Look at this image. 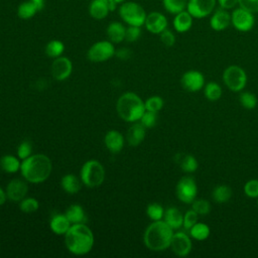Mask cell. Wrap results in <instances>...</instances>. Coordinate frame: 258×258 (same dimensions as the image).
<instances>
[{"label":"cell","instance_id":"1","mask_svg":"<svg viewBox=\"0 0 258 258\" xmlns=\"http://www.w3.org/2000/svg\"><path fill=\"white\" fill-rule=\"evenodd\" d=\"M94 242V234L85 223L72 224L64 234V244L68 251L77 256L88 254L93 249Z\"/></svg>","mask_w":258,"mask_h":258},{"label":"cell","instance_id":"2","mask_svg":"<svg viewBox=\"0 0 258 258\" xmlns=\"http://www.w3.org/2000/svg\"><path fill=\"white\" fill-rule=\"evenodd\" d=\"M52 171V163L48 156L36 153L21 161L20 172L22 177L30 183L45 181Z\"/></svg>","mask_w":258,"mask_h":258},{"label":"cell","instance_id":"3","mask_svg":"<svg viewBox=\"0 0 258 258\" xmlns=\"http://www.w3.org/2000/svg\"><path fill=\"white\" fill-rule=\"evenodd\" d=\"M173 233V230L163 220L152 221L144 231V245L154 252L164 251L169 248Z\"/></svg>","mask_w":258,"mask_h":258},{"label":"cell","instance_id":"4","mask_svg":"<svg viewBox=\"0 0 258 258\" xmlns=\"http://www.w3.org/2000/svg\"><path fill=\"white\" fill-rule=\"evenodd\" d=\"M116 110L119 117L129 123L139 121L146 111L144 101L133 92L124 93L119 97Z\"/></svg>","mask_w":258,"mask_h":258},{"label":"cell","instance_id":"5","mask_svg":"<svg viewBox=\"0 0 258 258\" xmlns=\"http://www.w3.org/2000/svg\"><path fill=\"white\" fill-rule=\"evenodd\" d=\"M80 178L87 187H98L104 182L105 168L99 160L89 159L82 165Z\"/></svg>","mask_w":258,"mask_h":258},{"label":"cell","instance_id":"6","mask_svg":"<svg viewBox=\"0 0 258 258\" xmlns=\"http://www.w3.org/2000/svg\"><path fill=\"white\" fill-rule=\"evenodd\" d=\"M119 16L124 23L133 26H143L146 18L145 9L137 2L124 1L118 8Z\"/></svg>","mask_w":258,"mask_h":258},{"label":"cell","instance_id":"7","mask_svg":"<svg viewBox=\"0 0 258 258\" xmlns=\"http://www.w3.org/2000/svg\"><path fill=\"white\" fill-rule=\"evenodd\" d=\"M225 86L234 93L242 92L247 85V74L244 69L237 64L227 67L222 75Z\"/></svg>","mask_w":258,"mask_h":258},{"label":"cell","instance_id":"8","mask_svg":"<svg viewBox=\"0 0 258 258\" xmlns=\"http://www.w3.org/2000/svg\"><path fill=\"white\" fill-rule=\"evenodd\" d=\"M176 198L183 204H191L198 195V184L190 175H184L179 178L175 185Z\"/></svg>","mask_w":258,"mask_h":258},{"label":"cell","instance_id":"9","mask_svg":"<svg viewBox=\"0 0 258 258\" xmlns=\"http://www.w3.org/2000/svg\"><path fill=\"white\" fill-rule=\"evenodd\" d=\"M114 43L110 40H100L90 46L87 57L93 62H103L115 55Z\"/></svg>","mask_w":258,"mask_h":258},{"label":"cell","instance_id":"10","mask_svg":"<svg viewBox=\"0 0 258 258\" xmlns=\"http://www.w3.org/2000/svg\"><path fill=\"white\" fill-rule=\"evenodd\" d=\"M231 25L240 32H248L255 25L254 13L238 6L231 13Z\"/></svg>","mask_w":258,"mask_h":258},{"label":"cell","instance_id":"11","mask_svg":"<svg viewBox=\"0 0 258 258\" xmlns=\"http://www.w3.org/2000/svg\"><path fill=\"white\" fill-rule=\"evenodd\" d=\"M217 0H187L186 10L196 19L206 18L216 9Z\"/></svg>","mask_w":258,"mask_h":258},{"label":"cell","instance_id":"12","mask_svg":"<svg viewBox=\"0 0 258 258\" xmlns=\"http://www.w3.org/2000/svg\"><path fill=\"white\" fill-rule=\"evenodd\" d=\"M169 248L178 257L187 256L192 249L190 236L183 231H177L173 233Z\"/></svg>","mask_w":258,"mask_h":258},{"label":"cell","instance_id":"13","mask_svg":"<svg viewBox=\"0 0 258 258\" xmlns=\"http://www.w3.org/2000/svg\"><path fill=\"white\" fill-rule=\"evenodd\" d=\"M181 87L190 93H197L205 87V77L198 70H189L182 74L180 78Z\"/></svg>","mask_w":258,"mask_h":258},{"label":"cell","instance_id":"14","mask_svg":"<svg viewBox=\"0 0 258 258\" xmlns=\"http://www.w3.org/2000/svg\"><path fill=\"white\" fill-rule=\"evenodd\" d=\"M72 72L73 62L69 57L60 55L53 59L50 67V73L54 80L64 81L72 75Z\"/></svg>","mask_w":258,"mask_h":258},{"label":"cell","instance_id":"15","mask_svg":"<svg viewBox=\"0 0 258 258\" xmlns=\"http://www.w3.org/2000/svg\"><path fill=\"white\" fill-rule=\"evenodd\" d=\"M145 28L152 34H160L168 26L166 16L158 11H152L146 15Z\"/></svg>","mask_w":258,"mask_h":258},{"label":"cell","instance_id":"16","mask_svg":"<svg viewBox=\"0 0 258 258\" xmlns=\"http://www.w3.org/2000/svg\"><path fill=\"white\" fill-rule=\"evenodd\" d=\"M28 191V185L26 180L20 178L11 179L6 186V195L7 199L12 202H20L22 199L26 197Z\"/></svg>","mask_w":258,"mask_h":258},{"label":"cell","instance_id":"17","mask_svg":"<svg viewBox=\"0 0 258 258\" xmlns=\"http://www.w3.org/2000/svg\"><path fill=\"white\" fill-rule=\"evenodd\" d=\"M231 25V13L224 8H216L210 17V26L215 31H223Z\"/></svg>","mask_w":258,"mask_h":258},{"label":"cell","instance_id":"18","mask_svg":"<svg viewBox=\"0 0 258 258\" xmlns=\"http://www.w3.org/2000/svg\"><path fill=\"white\" fill-rule=\"evenodd\" d=\"M104 143L109 151L118 153L124 147V136L117 130H110L104 137Z\"/></svg>","mask_w":258,"mask_h":258},{"label":"cell","instance_id":"19","mask_svg":"<svg viewBox=\"0 0 258 258\" xmlns=\"http://www.w3.org/2000/svg\"><path fill=\"white\" fill-rule=\"evenodd\" d=\"M146 135V128L141 124L134 122L126 133V140L130 146H138L144 140Z\"/></svg>","mask_w":258,"mask_h":258},{"label":"cell","instance_id":"20","mask_svg":"<svg viewBox=\"0 0 258 258\" xmlns=\"http://www.w3.org/2000/svg\"><path fill=\"white\" fill-rule=\"evenodd\" d=\"M194 19L195 18L188 13L187 10H183L175 14L172 20V25L174 30L178 33L187 32L194 24Z\"/></svg>","mask_w":258,"mask_h":258},{"label":"cell","instance_id":"21","mask_svg":"<svg viewBox=\"0 0 258 258\" xmlns=\"http://www.w3.org/2000/svg\"><path fill=\"white\" fill-rule=\"evenodd\" d=\"M110 4L108 0H91L89 5V14L96 20L106 18L110 12Z\"/></svg>","mask_w":258,"mask_h":258},{"label":"cell","instance_id":"22","mask_svg":"<svg viewBox=\"0 0 258 258\" xmlns=\"http://www.w3.org/2000/svg\"><path fill=\"white\" fill-rule=\"evenodd\" d=\"M173 231L179 230L183 224V215L175 207H169L164 211L162 219Z\"/></svg>","mask_w":258,"mask_h":258},{"label":"cell","instance_id":"23","mask_svg":"<svg viewBox=\"0 0 258 258\" xmlns=\"http://www.w3.org/2000/svg\"><path fill=\"white\" fill-rule=\"evenodd\" d=\"M106 34L108 39L113 43H120L125 40L126 27L120 21H113L109 23L106 29Z\"/></svg>","mask_w":258,"mask_h":258},{"label":"cell","instance_id":"24","mask_svg":"<svg viewBox=\"0 0 258 258\" xmlns=\"http://www.w3.org/2000/svg\"><path fill=\"white\" fill-rule=\"evenodd\" d=\"M71 226L66 214H54L49 221V228L56 235H64Z\"/></svg>","mask_w":258,"mask_h":258},{"label":"cell","instance_id":"25","mask_svg":"<svg viewBox=\"0 0 258 258\" xmlns=\"http://www.w3.org/2000/svg\"><path fill=\"white\" fill-rule=\"evenodd\" d=\"M175 161L181 168V170L185 173H192L199 167V162L197 158L191 154L177 153L175 155Z\"/></svg>","mask_w":258,"mask_h":258},{"label":"cell","instance_id":"26","mask_svg":"<svg viewBox=\"0 0 258 258\" xmlns=\"http://www.w3.org/2000/svg\"><path fill=\"white\" fill-rule=\"evenodd\" d=\"M82 184L83 182L81 178H79L74 173H67L60 179V185L62 189L70 195L77 194L81 189Z\"/></svg>","mask_w":258,"mask_h":258},{"label":"cell","instance_id":"27","mask_svg":"<svg viewBox=\"0 0 258 258\" xmlns=\"http://www.w3.org/2000/svg\"><path fill=\"white\" fill-rule=\"evenodd\" d=\"M21 161L19 160V157L11 155V154H5L0 158V168L7 172V173H15L20 170Z\"/></svg>","mask_w":258,"mask_h":258},{"label":"cell","instance_id":"28","mask_svg":"<svg viewBox=\"0 0 258 258\" xmlns=\"http://www.w3.org/2000/svg\"><path fill=\"white\" fill-rule=\"evenodd\" d=\"M233 190L228 184L216 185L212 191V199L217 204H226L232 198Z\"/></svg>","mask_w":258,"mask_h":258},{"label":"cell","instance_id":"29","mask_svg":"<svg viewBox=\"0 0 258 258\" xmlns=\"http://www.w3.org/2000/svg\"><path fill=\"white\" fill-rule=\"evenodd\" d=\"M66 216L71 222V224H79V223H85L86 222V214L84 211V208L81 205L74 204L71 205L66 210Z\"/></svg>","mask_w":258,"mask_h":258},{"label":"cell","instance_id":"30","mask_svg":"<svg viewBox=\"0 0 258 258\" xmlns=\"http://www.w3.org/2000/svg\"><path fill=\"white\" fill-rule=\"evenodd\" d=\"M187 232L191 239H195L197 241H204L209 238L211 229L208 224L203 222H197Z\"/></svg>","mask_w":258,"mask_h":258},{"label":"cell","instance_id":"31","mask_svg":"<svg viewBox=\"0 0 258 258\" xmlns=\"http://www.w3.org/2000/svg\"><path fill=\"white\" fill-rule=\"evenodd\" d=\"M39 11L38 7L31 0H26L20 3L17 7V16L21 19H30Z\"/></svg>","mask_w":258,"mask_h":258},{"label":"cell","instance_id":"32","mask_svg":"<svg viewBox=\"0 0 258 258\" xmlns=\"http://www.w3.org/2000/svg\"><path fill=\"white\" fill-rule=\"evenodd\" d=\"M223 91L221 86L216 82H210L204 87V95L207 100L211 102L218 101L222 97Z\"/></svg>","mask_w":258,"mask_h":258},{"label":"cell","instance_id":"33","mask_svg":"<svg viewBox=\"0 0 258 258\" xmlns=\"http://www.w3.org/2000/svg\"><path fill=\"white\" fill-rule=\"evenodd\" d=\"M187 0H162V6L166 12L175 15L186 10Z\"/></svg>","mask_w":258,"mask_h":258},{"label":"cell","instance_id":"34","mask_svg":"<svg viewBox=\"0 0 258 258\" xmlns=\"http://www.w3.org/2000/svg\"><path fill=\"white\" fill-rule=\"evenodd\" d=\"M44 50H45V53L47 56H49L51 58H56V57L62 55V53L64 51V44L60 40L52 39L46 43Z\"/></svg>","mask_w":258,"mask_h":258},{"label":"cell","instance_id":"35","mask_svg":"<svg viewBox=\"0 0 258 258\" xmlns=\"http://www.w3.org/2000/svg\"><path fill=\"white\" fill-rule=\"evenodd\" d=\"M239 103L243 108L247 110H252L256 108L258 99L256 95L252 92H241L239 96Z\"/></svg>","mask_w":258,"mask_h":258},{"label":"cell","instance_id":"36","mask_svg":"<svg viewBox=\"0 0 258 258\" xmlns=\"http://www.w3.org/2000/svg\"><path fill=\"white\" fill-rule=\"evenodd\" d=\"M164 209L157 203H151L146 208V215L151 221H159L163 219Z\"/></svg>","mask_w":258,"mask_h":258},{"label":"cell","instance_id":"37","mask_svg":"<svg viewBox=\"0 0 258 258\" xmlns=\"http://www.w3.org/2000/svg\"><path fill=\"white\" fill-rule=\"evenodd\" d=\"M38 208H39L38 201L31 197L24 198L19 202V209L21 212H23L25 214L34 213L38 210Z\"/></svg>","mask_w":258,"mask_h":258},{"label":"cell","instance_id":"38","mask_svg":"<svg viewBox=\"0 0 258 258\" xmlns=\"http://www.w3.org/2000/svg\"><path fill=\"white\" fill-rule=\"evenodd\" d=\"M211 204L206 199H196L191 203V209L199 215V216H206L211 212Z\"/></svg>","mask_w":258,"mask_h":258},{"label":"cell","instance_id":"39","mask_svg":"<svg viewBox=\"0 0 258 258\" xmlns=\"http://www.w3.org/2000/svg\"><path fill=\"white\" fill-rule=\"evenodd\" d=\"M145 109L147 111H152V112H159L164 105V101L160 96H151L149 97L145 102Z\"/></svg>","mask_w":258,"mask_h":258},{"label":"cell","instance_id":"40","mask_svg":"<svg viewBox=\"0 0 258 258\" xmlns=\"http://www.w3.org/2000/svg\"><path fill=\"white\" fill-rule=\"evenodd\" d=\"M140 123L146 128H152L156 125L157 123V113L156 112H152V111H145L144 114L142 115L141 119L139 120Z\"/></svg>","mask_w":258,"mask_h":258},{"label":"cell","instance_id":"41","mask_svg":"<svg viewBox=\"0 0 258 258\" xmlns=\"http://www.w3.org/2000/svg\"><path fill=\"white\" fill-rule=\"evenodd\" d=\"M244 194L251 199L258 198V179H250L244 184Z\"/></svg>","mask_w":258,"mask_h":258},{"label":"cell","instance_id":"42","mask_svg":"<svg viewBox=\"0 0 258 258\" xmlns=\"http://www.w3.org/2000/svg\"><path fill=\"white\" fill-rule=\"evenodd\" d=\"M199 219V215L192 210H188L185 212V214L183 215V224L182 227L184 228L185 231H188L197 222Z\"/></svg>","mask_w":258,"mask_h":258},{"label":"cell","instance_id":"43","mask_svg":"<svg viewBox=\"0 0 258 258\" xmlns=\"http://www.w3.org/2000/svg\"><path fill=\"white\" fill-rule=\"evenodd\" d=\"M141 27L140 26H133L128 25L126 27V34H125V40L128 42H134L139 39L141 36Z\"/></svg>","mask_w":258,"mask_h":258},{"label":"cell","instance_id":"44","mask_svg":"<svg viewBox=\"0 0 258 258\" xmlns=\"http://www.w3.org/2000/svg\"><path fill=\"white\" fill-rule=\"evenodd\" d=\"M32 154V145L29 141H22L17 147V156L23 160Z\"/></svg>","mask_w":258,"mask_h":258},{"label":"cell","instance_id":"45","mask_svg":"<svg viewBox=\"0 0 258 258\" xmlns=\"http://www.w3.org/2000/svg\"><path fill=\"white\" fill-rule=\"evenodd\" d=\"M159 38H160V41L162 42L163 45L167 46V47H170V46H173L174 43H175V35L174 33L166 28L164 29L160 34H159Z\"/></svg>","mask_w":258,"mask_h":258},{"label":"cell","instance_id":"46","mask_svg":"<svg viewBox=\"0 0 258 258\" xmlns=\"http://www.w3.org/2000/svg\"><path fill=\"white\" fill-rule=\"evenodd\" d=\"M239 6L254 14L258 13V0H239Z\"/></svg>","mask_w":258,"mask_h":258},{"label":"cell","instance_id":"47","mask_svg":"<svg viewBox=\"0 0 258 258\" xmlns=\"http://www.w3.org/2000/svg\"><path fill=\"white\" fill-rule=\"evenodd\" d=\"M217 3L219 4V7L226 10L234 9L239 6V0H217Z\"/></svg>","mask_w":258,"mask_h":258},{"label":"cell","instance_id":"48","mask_svg":"<svg viewBox=\"0 0 258 258\" xmlns=\"http://www.w3.org/2000/svg\"><path fill=\"white\" fill-rule=\"evenodd\" d=\"M115 54L120 58V59H128L131 56V50L127 47H121L116 50Z\"/></svg>","mask_w":258,"mask_h":258},{"label":"cell","instance_id":"49","mask_svg":"<svg viewBox=\"0 0 258 258\" xmlns=\"http://www.w3.org/2000/svg\"><path fill=\"white\" fill-rule=\"evenodd\" d=\"M108 1H109V4H110V10L114 11L118 4H121L126 0H108Z\"/></svg>","mask_w":258,"mask_h":258},{"label":"cell","instance_id":"50","mask_svg":"<svg viewBox=\"0 0 258 258\" xmlns=\"http://www.w3.org/2000/svg\"><path fill=\"white\" fill-rule=\"evenodd\" d=\"M7 200V195H6V190H4L1 186H0V206L4 205L5 202Z\"/></svg>","mask_w":258,"mask_h":258},{"label":"cell","instance_id":"51","mask_svg":"<svg viewBox=\"0 0 258 258\" xmlns=\"http://www.w3.org/2000/svg\"><path fill=\"white\" fill-rule=\"evenodd\" d=\"M32 2H34L36 4V6L38 7L39 10H41L44 6V0H31Z\"/></svg>","mask_w":258,"mask_h":258},{"label":"cell","instance_id":"52","mask_svg":"<svg viewBox=\"0 0 258 258\" xmlns=\"http://www.w3.org/2000/svg\"><path fill=\"white\" fill-rule=\"evenodd\" d=\"M257 207H258V198H257Z\"/></svg>","mask_w":258,"mask_h":258}]
</instances>
